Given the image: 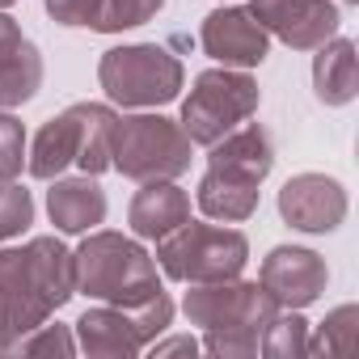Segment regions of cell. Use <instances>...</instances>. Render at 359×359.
I'll use <instances>...</instances> for the list:
<instances>
[{
  "instance_id": "cell-11",
  "label": "cell",
  "mask_w": 359,
  "mask_h": 359,
  "mask_svg": "<svg viewBox=\"0 0 359 359\" xmlns=\"http://www.w3.org/2000/svg\"><path fill=\"white\" fill-rule=\"evenodd\" d=\"M199 47L224 64V68H258L266 55H271V34L262 30V22L250 13V9H237V5H220L203 18L199 26Z\"/></svg>"
},
{
  "instance_id": "cell-26",
  "label": "cell",
  "mask_w": 359,
  "mask_h": 359,
  "mask_svg": "<svg viewBox=\"0 0 359 359\" xmlns=\"http://www.w3.org/2000/svg\"><path fill=\"white\" fill-rule=\"evenodd\" d=\"M9 351H18V355H72V351H76V338H72L68 325L43 321V325H34L30 334H22Z\"/></svg>"
},
{
  "instance_id": "cell-25",
  "label": "cell",
  "mask_w": 359,
  "mask_h": 359,
  "mask_svg": "<svg viewBox=\"0 0 359 359\" xmlns=\"http://www.w3.org/2000/svg\"><path fill=\"white\" fill-rule=\"evenodd\" d=\"M127 313H131V325H135V334H140V342H144V346H148L152 338H161V334L173 325V300L165 296V287H161L156 296H148V300L131 304Z\"/></svg>"
},
{
  "instance_id": "cell-18",
  "label": "cell",
  "mask_w": 359,
  "mask_h": 359,
  "mask_svg": "<svg viewBox=\"0 0 359 359\" xmlns=\"http://www.w3.org/2000/svg\"><path fill=\"white\" fill-rule=\"evenodd\" d=\"M313 93L321 106H351L359 93V60L351 39H330L313 55Z\"/></svg>"
},
{
  "instance_id": "cell-32",
  "label": "cell",
  "mask_w": 359,
  "mask_h": 359,
  "mask_svg": "<svg viewBox=\"0 0 359 359\" xmlns=\"http://www.w3.org/2000/svg\"><path fill=\"white\" fill-rule=\"evenodd\" d=\"M342 5H355V0H342Z\"/></svg>"
},
{
  "instance_id": "cell-28",
  "label": "cell",
  "mask_w": 359,
  "mask_h": 359,
  "mask_svg": "<svg viewBox=\"0 0 359 359\" xmlns=\"http://www.w3.org/2000/svg\"><path fill=\"white\" fill-rule=\"evenodd\" d=\"M199 346L208 355H220V359H245V355H258V334H245V330H203Z\"/></svg>"
},
{
  "instance_id": "cell-22",
  "label": "cell",
  "mask_w": 359,
  "mask_h": 359,
  "mask_svg": "<svg viewBox=\"0 0 359 359\" xmlns=\"http://www.w3.org/2000/svg\"><path fill=\"white\" fill-rule=\"evenodd\" d=\"M355 334H359V309L355 304H338L317 325V338H309V355H351L355 351Z\"/></svg>"
},
{
  "instance_id": "cell-14",
  "label": "cell",
  "mask_w": 359,
  "mask_h": 359,
  "mask_svg": "<svg viewBox=\"0 0 359 359\" xmlns=\"http://www.w3.org/2000/svg\"><path fill=\"white\" fill-rule=\"evenodd\" d=\"M106 191L97 187L93 173H81V177H51V191H47V216L60 233H89L106 220Z\"/></svg>"
},
{
  "instance_id": "cell-10",
  "label": "cell",
  "mask_w": 359,
  "mask_h": 359,
  "mask_svg": "<svg viewBox=\"0 0 359 359\" xmlns=\"http://www.w3.org/2000/svg\"><path fill=\"white\" fill-rule=\"evenodd\" d=\"M258 283L275 296L279 309H309L325 296V283H330V266L317 250H304V245H275L266 258H262V271H258Z\"/></svg>"
},
{
  "instance_id": "cell-13",
  "label": "cell",
  "mask_w": 359,
  "mask_h": 359,
  "mask_svg": "<svg viewBox=\"0 0 359 359\" xmlns=\"http://www.w3.org/2000/svg\"><path fill=\"white\" fill-rule=\"evenodd\" d=\"M208 169L233 173L241 182H266V173L275 169V135L262 123H241L229 135H220L216 144H208Z\"/></svg>"
},
{
  "instance_id": "cell-24",
  "label": "cell",
  "mask_w": 359,
  "mask_h": 359,
  "mask_svg": "<svg viewBox=\"0 0 359 359\" xmlns=\"http://www.w3.org/2000/svg\"><path fill=\"white\" fill-rule=\"evenodd\" d=\"M34 224V195L18 182H0V241H13Z\"/></svg>"
},
{
  "instance_id": "cell-15",
  "label": "cell",
  "mask_w": 359,
  "mask_h": 359,
  "mask_svg": "<svg viewBox=\"0 0 359 359\" xmlns=\"http://www.w3.org/2000/svg\"><path fill=\"white\" fill-rule=\"evenodd\" d=\"M76 346L93 359H127V355H140L144 342L131 325V313L118 309V304H93L81 313L76 321Z\"/></svg>"
},
{
  "instance_id": "cell-27",
  "label": "cell",
  "mask_w": 359,
  "mask_h": 359,
  "mask_svg": "<svg viewBox=\"0 0 359 359\" xmlns=\"http://www.w3.org/2000/svg\"><path fill=\"white\" fill-rule=\"evenodd\" d=\"M22 161H26V127L0 110V182H13L22 173Z\"/></svg>"
},
{
  "instance_id": "cell-4",
  "label": "cell",
  "mask_w": 359,
  "mask_h": 359,
  "mask_svg": "<svg viewBox=\"0 0 359 359\" xmlns=\"http://www.w3.org/2000/svg\"><path fill=\"white\" fill-rule=\"evenodd\" d=\"M250 262V241L237 229L182 220L156 241V266L177 283H220L237 279Z\"/></svg>"
},
{
  "instance_id": "cell-33",
  "label": "cell",
  "mask_w": 359,
  "mask_h": 359,
  "mask_svg": "<svg viewBox=\"0 0 359 359\" xmlns=\"http://www.w3.org/2000/svg\"><path fill=\"white\" fill-rule=\"evenodd\" d=\"M0 351H5V346H0Z\"/></svg>"
},
{
  "instance_id": "cell-16",
  "label": "cell",
  "mask_w": 359,
  "mask_h": 359,
  "mask_svg": "<svg viewBox=\"0 0 359 359\" xmlns=\"http://www.w3.org/2000/svg\"><path fill=\"white\" fill-rule=\"evenodd\" d=\"M140 187L144 191H135V199L127 208V224L135 237L161 241L182 220H191V195L182 187H173V182H140Z\"/></svg>"
},
{
  "instance_id": "cell-3",
  "label": "cell",
  "mask_w": 359,
  "mask_h": 359,
  "mask_svg": "<svg viewBox=\"0 0 359 359\" xmlns=\"http://www.w3.org/2000/svg\"><path fill=\"white\" fill-rule=\"evenodd\" d=\"M191 135L165 114H123L110 135V169L131 182H173L191 169Z\"/></svg>"
},
{
  "instance_id": "cell-21",
  "label": "cell",
  "mask_w": 359,
  "mask_h": 359,
  "mask_svg": "<svg viewBox=\"0 0 359 359\" xmlns=\"http://www.w3.org/2000/svg\"><path fill=\"white\" fill-rule=\"evenodd\" d=\"M258 351L271 359H300L309 355V321L300 317V309H279L266 330L258 334Z\"/></svg>"
},
{
  "instance_id": "cell-23",
  "label": "cell",
  "mask_w": 359,
  "mask_h": 359,
  "mask_svg": "<svg viewBox=\"0 0 359 359\" xmlns=\"http://www.w3.org/2000/svg\"><path fill=\"white\" fill-rule=\"evenodd\" d=\"M165 9V0H102V18H97V34H123L135 30L144 22H152Z\"/></svg>"
},
{
  "instance_id": "cell-1",
  "label": "cell",
  "mask_w": 359,
  "mask_h": 359,
  "mask_svg": "<svg viewBox=\"0 0 359 359\" xmlns=\"http://www.w3.org/2000/svg\"><path fill=\"white\" fill-rule=\"evenodd\" d=\"M72 296V250L60 237H30L22 250H0V346L9 351Z\"/></svg>"
},
{
  "instance_id": "cell-31",
  "label": "cell",
  "mask_w": 359,
  "mask_h": 359,
  "mask_svg": "<svg viewBox=\"0 0 359 359\" xmlns=\"http://www.w3.org/2000/svg\"><path fill=\"white\" fill-rule=\"evenodd\" d=\"M18 5V0H0V9H13Z\"/></svg>"
},
{
  "instance_id": "cell-7",
  "label": "cell",
  "mask_w": 359,
  "mask_h": 359,
  "mask_svg": "<svg viewBox=\"0 0 359 359\" xmlns=\"http://www.w3.org/2000/svg\"><path fill=\"white\" fill-rule=\"evenodd\" d=\"M182 313L191 325L199 330H245V334H262L266 321L279 313L275 296L262 283H245L237 279H220V283H191Z\"/></svg>"
},
{
  "instance_id": "cell-5",
  "label": "cell",
  "mask_w": 359,
  "mask_h": 359,
  "mask_svg": "<svg viewBox=\"0 0 359 359\" xmlns=\"http://www.w3.org/2000/svg\"><path fill=\"white\" fill-rule=\"evenodd\" d=\"M97 81L114 106L152 110V106H165L182 93L187 72H182V60L161 43H123V47H110L102 55Z\"/></svg>"
},
{
  "instance_id": "cell-12",
  "label": "cell",
  "mask_w": 359,
  "mask_h": 359,
  "mask_svg": "<svg viewBox=\"0 0 359 359\" xmlns=\"http://www.w3.org/2000/svg\"><path fill=\"white\" fill-rule=\"evenodd\" d=\"M43 89V55L22 26L0 9V110H18Z\"/></svg>"
},
{
  "instance_id": "cell-29",
  "label": "cell",
  "mask_w": 359,
  "mask_h": 359,
  "mask_svg": "<svg viewBox=\"0 0 359 359\" xmlns=\"http://www.w3.org/2000/svg\"><path fill=\"white\" fill-rule=\"evenodd\" d=\"M43 9L60 26H85V30H93L97 18H102V0H43Z\"/></svg>"
},
{
  "instance_id": "cell-8",
  "label": "cell",
  "mask_w": 359,
  "mask_h": 359,
  "mask_svg": "<svg viewBox=\"0 0 359 359\" xmlns=\"http://www.w3.org/2000/svg\"><path fill=\"white\" fill-rule=\"evenodd\" d=\"M250 13L271 39L287 43L292 51H317L342 26L334 0H250Z\"/></svg>"
},
{
  "instance_id": "cell-30",
  "label": "cell",
  "mask_w": 359,
  "mask_h": 359,
  "mask_svg": "<svg viewBox=\"0 0 359 359\" xmlns=\"http://www.w3.org/2000/svg\"><path fill=\"white\" fill-rule=\"evenodd\" d=\"M144 351H152L156 359L161 355H195L199 351V338H191V334H173V338H152Z\"/></svg>"
},
{
  "instance_id": "cell-9",
  "label": "cell",
  "mask_w": 359,
  "mask_h": 359,
  "mask_svg": "<svg viewBox=\"0 0 359 359\" xmlns=\"http://www.w3.org/2000/svg\"><path fill=\"white\" fill-rule=\"evenodd\" d=\"M279 216L309 237H325L346 220V191L330 173H296L279 191Z\"/></svg>"
},
{
  "instance_id": "cell-19",
  "label": "cell",
  "mask_w": 359,
  "mask_h": 359,
  "mask_svg": "<svg viewBox=\"0 0 359 359\" xmlns=\"http://www.w3.org/2000/svg\"><path fill=\"white\" fill-rule=\"evenodd\" d=\"M199 199V212L208 220H220V224H241L258 212V182H241L233 173H220V169H208L203 182L195 191Z\"/></svg>"
},
{
  "instance_id": "cell-2",
  "label": "cell",
  "mask_w": 359,
  "mask_h": 359,
  "mask_svg": "<svg viewBox=\"0 0 359 359\" xmlns=\"http://www.w3.org/2000/svg\"><path fill=\"white\" fill-rule=\"evenodd\" d=\"M72 279L81 296L97 304H118V309H131L161 292L156 258L135 237H123L110 229L85 233V241L72 250Z\"/></svg>"
},
{
  "instance_id": "cell-17",
  "label": "cell",
  "mask_w": 359,
  "mask_h": 359,
  "mask_svg": "<svg viewBox=\"0 0 359 359\" xmlns=\"http://www.w3.org/2000/svg\"><path fill=\"white\" fill-rule=\"evenodd\" d=\"M76 144H81V118H76V102L68 110H60L55 118H47L30 144V156H26V169L39 182H51L60 177L68 165H76Z\"/></svg>"
},
{
  "instance_id": "cell-6",
  "label": "cell",
  "mask_w": 359,
  "mask_h": 359,
  "mask_svg": "<svg viewBox=\"0 0 359 359\" xmlns=\"http://www.w3.org/2000/svg\"><path fill=\"white\" fill-rule=\"evenodd\" d=\"M262 89L245 68H208L195 76L191 93L182 97V131L191 135V144H216L220 135H229L233 127H241L245 118L258 114Z\"/></svg>"
},
{
  "instance_id": "cell-20",
  "label": "cell",
  "mask_w": 359,
  "mask_h": 359,
  "mask_svg": "<svg viewBox=\"0 0 359 359\" xmlns=\"http://www.w3.org/2000/svg\"><path fill=\"white\" fill-rule=\"evenodd\" d=\"M76 118H81V144H76V165L81 173H106L110 169V135L118 114L106 102H76Z\"/></svg>"
}]
</instances>
